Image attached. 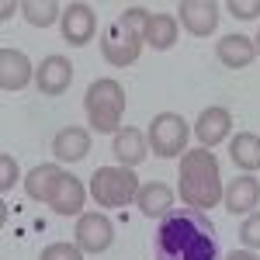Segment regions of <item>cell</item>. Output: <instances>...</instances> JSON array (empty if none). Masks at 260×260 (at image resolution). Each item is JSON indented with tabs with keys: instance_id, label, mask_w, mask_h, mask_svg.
<instances>
[{
	"instance_id": "1",
	"label": "cell",
	"mask_w": 260,
	"mask_h": 260,
	"mask_svg": "<svg viewBox=\"0 0 260 260\" xmlns=\"http://www.w3.org/2000/svg\"><path fill=\"white\" fill-rule=\"evenodd\" d=\"M153 257L156 260H219V236L208 212L198 208H174L163 215L153 233Z\"/></svg>"
},
{
	"instance_id": "2",
	"label": "cell",
	"mask_w": 260,
	"mask_h": 260,
	"mask_svg": "<svg viewBox=\"0 0 260 260\" xmlns=\"http://www.w3.org/2000/svg\"><path fill=\"white\" fill-rule=\"evenodd\" d=\"M177 194L187 208L208 212L212 205L222 201V177H219V160L212 149H187L180 156V180H177Z\"/></svg>"
},
{
	"instance_id": "3",
	"label": "cell",
	"mask_w": 260,
	"mask_h": 260,
	"mask_svg": "<svg viewBox=\"0 0 260 260\" xmlns=\"http://www.w3.org/2000/svg\"><path fill=\"white\" fill-rule=\"evenodd\" d=\"M83 108H87V118L94 132H118L121 111H125V87L118 80H94L83 94Z\"/></svg>"
},
{
	"instance_id": "4",
	"label": "cell",
	"mask_w": 260,
	"mask_h": 260,
	"mask_svg": "<svg viewBox=\"0 0 260 260\" xmlns=\"http://www.w3.org/2000/svg\"><path fill=\"white\" fill-rule=\"evenodd\" d=\"M139 177L132 174V167H98L94 180H90V194L104 208H121L132 205L139 194Z\"/></svg>"
},
{
	"instance_id": "5",
	"label": "cell",
	"mask_w": 260,
	"mask_h": 260,
	"mask_svg": "<svg viewBox=\"0 0 260 260\" xmlns=\"http://www.w3.org/2000/svg\"><path fill=\"white\" fill-rule=\"evenodd\" d=\"M187 121L180 118L177 111H163L149 121V149L160 160H177L187 153Z\"/></svg>"
},
{
	"instance_id": "6",
	"label": "cell",
	"mask_w": 260,
	"mask_h": 260,
	"mask_svg": "<svg viewBox=\"0 0 260 260\" xmlns=\"http://www.w3.org/2000/svg\"><path fill=\"white\" fill-rule=\"evenodd\" d=\"M101 52H104V59L111 62V66H132L142 52V39L132 35L121 21H111L108 31H104V39H101Z\"/></svg>"
},
{
	"instance_id": "7",
	"label": "cell",
	"mask_w": 260,
	"mask_h": 260,
	"mask_svg": "<svg viewBox=\"0 0 260 260\" xmlns=\"http://www.w3.org/2000/svg\"><path fill=\"white\" fill-rule=\"evenodd\" d=\"M115 243V225L104 212H87L77 219V246L83 253H104Z\"/></svg>"
},
{
	"instance_id": "8",
	"label": "cell",
	"mask_w": 260,
	"mask_h": 260,
	"mask_svg": "<svg viewBox=\"0 0 260 260\" xmlns=\"http://www.w3.org/2000/svg\"><path fill=\"white\" fill-rule=\"evenodd\" d=\"M62 39L70 45H87L94 39V28H98V18H94V7L90 4H66L62 11Z\"/></svg>"
},
{
	"instance_id": "9",
	"label": "cell",
	"mask_w": 260,
	"mask_h": 260,
	"mask_svg": "<svg viewBox=\"0 0 260 260\" xmlns=\"http://www.w3.org/2000/svg\"><path fill=\"white\" fill-rule=\"evenodd\" d=\"M177 11H180V24L198 39L212 35L215 24H219V4H212V0H184Z\"/></svg>"
},
{
	"instance_id": "10",
	"label": "cell",
	"mask_w": 260,
	"mask_h": 260,
	"mask_svg": "<svg viewBox=\"0 0 260 260\" xmlns=\"http://www.w3.org/2000/svg\"><path fill=\"white\" fill-rule=\"evenodd\" d=\"M35 83H39L42 94H49V98L62 94V90L73 83V62L66 59V56H45V59L39 62Z\"/></svg>"
},
{
	"instance_id": "11",
	"label": "cell",
	"mask_w": 260,
	"mask_h": 260,
	"mask_svg": "<svg viewBox=\"0 0 260 260\" xmlns=\"http://www.w3.org/2000/svg\"><path fill=\"white\" fill-rule=\"evenodd\" d=\"M35 80V70H31V62L24 52L18 49H4L0 52V90H24L28 83Z\"/></svg>"
},
{
	"instance_id": "12",
	"label": "cell",
	"mask_w": 260,
	"mask_h": 260,
	"mask_svg": "<svg viewBox=\"0 0 260 260\" xmlns=\"http://www.w3.org/2000/svg\"><path fill=\"white\" fill-rule=\"evenodd\" d=\"M136 205H139L142 215H149V219H163V215H170V212H174L177 194H174V187H170V184H163V180H149V184H142V187H139Z\"/></svg>"
},
{
	"instance_id": "13",
	"label": "cell",
	"mask_w": 260,
	"mask_h": 260,
	"mask_svg": "<svg viewBox=\"0 0 260 260\" xmlns=\"http://www.w3.org/2000/svg\"><path fill=\"white\" fill-rule=\"evenodd\" d=\"M229 128H233V115L225 111V108H205L194 121V136L205 149H212V146H219V142L229 139Z\"/></svg>"
},
{
	"instance_id": "14",
	"label": "cell",
	"mask_w": 260,
	"mask_h": 260,
	"mask_svg": "<svg viewBox=\"0 0 260 260\" xmlns=\"http://www.w3.org/2000/svg\"><path fill=\"white\" fill-rule=\"evenodd\" d=\"M225 208L233 212V215H246V212H253L260 205V184L257 177H250V174H243V177H233V184L225 187Z\"/></svg>"
},
{
	"instance_id": "15",
	"label": "cell",
	"mask_w": 260,
	"mask_h": 260,
	"mask_svg": "<svg viewBox=\"0 0 260 260\" xmlns=\"http://www.w3.org/2000/svg\"><path fill=\"white\" fill-rule=\"evenodd\" d=\"M111 153H115L118 167H139L149 153V142L139 128H118L115 139H111Z\"/></svg>"
},
{
	"instance_id": "16",
	"label": "cell",
	"mask_w": 260,
	"mask_h": 260,
	"mask_svg": "<svg viewBox=\"0 0 260 260\" xmlns=\"http://www.w3.org/2000/svg\"><path fill=\"white\" fill-rule=\"evenodd\" d=\"M62 177H66L62 167H56V163H39V167L24 177V191H28V198H31V201H45V205H49Z\"/></svg>"
},
{
	"instance_id": "17",
	"label": "cell",
	"mask_w": 260,
	"mask_h": 260,
	"mask_svg": "<svg viewBox=\"0 0 260 260\" xmlns=\"http://www.w3.org/2000/svg\"><path fill=\"white\" fill-rule=\"evenodd\" d=\"M87 149H90V132L80 128V125H66L62 132H56V139H52V153H56V160H66V163L83 160Z\"/></svg>"
},
{
	"instance_id": "18",
	"label": "cell",
	"mask_w": 260,
	"mask_h": 260,
	"mask_svg": "<svg viewBox=\"0 0 260 260\" xmlns=\"http://www.w3.org/2000/svg\"><path fill=\"white\" fill-rule=\"evenodd\" d=\"M215 56H219L222 66L243 70V66H250V62L257 59V45L246 39V35H225V39H219V45H215Z\"/></svg>"
},
{
	"instance_id": "19",
	"label": "cell",
	"mask_w": 260,
	"mask_h": 260,
	"mask_svg": "<svg viewBox=\"0 0 260 260\" xmlns=\"http://www.w3.org/2000/svg\"><path fill=\"white\" fill-rule=\"evenodd\" d=\"M83 201H87V191H83V184L73 174H66L59 180V187H56V194H52V212L56 215H83Z\"/></svg>"
},
{
	"instance_id": "20",
	"label": "cell",
	"mask_w": 260,
	"mask_h": 260,
	"mask_svg": "<svg viewBox=\"0 0 260 260\" xmlns=\"http://www.w3.org/2000/svg\"><path fill=\"white\" fill-rule=\"evenodd\" d=\"M229 156H233V163L240 167L243 174L260 170V136H253V132L233 136V142H229Z\"/></svg>"
},
{
	"instance_id": "21",
	"label": "cell",
	"mask_w": 260,
	"mask_h": 260,
	"mask_svg": "<svg viewBox=\"0 0 260 260\" xmlns=\"http://www.w3.org/2000/svg\"><path fill=\"white\" fill-rule=\"evenodd\" d=\"M142 42L149 45V49H170L174 42H177V18L174 14H149V24H146V35Z\"/></svg>"
},
{
	"instance_id": "22",
	"label": "cell",
	"mask_w": 260,
	"mask_h": 260,
	"mask_svg": "<svg viewBox=\"0 0 260 260\" xmlns=\"http://www.w3.org/2000/svg\"><path fill=\"white\" fill-rule=\"evenodd\" d=\"M62 4L56 0H28V4H21V14L28 24H35V28H49L52 21H62Z\"/></svg>"
},
{
	"instance_id": "23",
	"label": "cell",
	"mask_w": 260,
	"mask_h": 260,
	"mask_svg": "<svg viewBox=\"0 0 260 260\" xmlns=\"http://www.w3.org/2000/svg\"><path fill=\"white\" fill-rule=\"evenodd\" d=\"M39 260H83V250L77 243H49Z\"/></svg>"
},
{
	"instance_id": "24",
	"label": "cell",
	"mask_w": 260,
	"mask_h": 260,
	"mask_svg": "<svg viewBox=\"0 0 260 260\" xmlns=\"http://www.w3.org/2000/svg\"><path fill=\"white\" fill-rule=\"evenodd\" d=\"M240 240L246 250H260V212H250L240 225Z\"/></svg>"
},
{
	"instance_id": "25",
	"label": "cell",
	"mask_w": 260,
	"mask_h": 260,
	"mask_svg": "<svg viewBox=\"0 0 260 260\" xmlns=\"http://www.w3.org/2000/svg\"><path fill=\"white\" fill-rule=\"evenodd\" d=\"M118 21L132 31V35L142 39V35H146V24H149V11H146V7H128V11H121Z\"/></svg>"
},
{
	"instance_id": "26",
	"label": "cell",
	"mask_w": 260,
	"mask_h": 260,
	"mask_svg": "<svg viewBox=\"0 0 260 260\" xmlns=\"http://www.w3.org/2000/svg\"><path fill=\"white\" fill-rule=\"evenodd\" d=\"M18 177H21L18 174V160H14L11 153H4V156H0V191L7 194V191L18 184Z\"/></svg>"
},
{
	"instance_id": "27",
	"label": "cell",
	"mask_w": 260,
	"mask_h": 260,
	"mask_svg": "<svg viewBox=\"0 0 260 260\" xmlns=\"http://www.w3.org/2000/svg\"><path fill=\"white\" fill-rule=\"evenodd\" d=\"M225 11L240 21H253V18H260V0H229Z\"/></svg>"
},
{
	"instance_id": "28",
	"label": "cell",
	"mask_w": 260,
	"mask_h": 260,
	"mask_svg": "<svg viewBox=\"0 0 260 260\" xmlns=\"http://www.w3.org/2000/svg\"><path fill=\"white\" fill-rule=\"evenodd\" d=\"M14 11H21L18 4H11V0H7V4H0V18H4V21H11V18H14Z\"/></svg>"
},
{
	"instance_id": "29",
	"label": "cell",
	"mask_w": 260,
	"mask_h": 260,
	"mask_svg": "<svg viewBox=\"0 0 260 260\" xmlns=\"http://www.w3.org/2000/svg\"><path fill=\"white\" fill-rule=\"evenodd\" d=\"M225 260H260V257H257V253H250V250H233Z\"/></svg>"
},
{
	"instance_id": "30",
	"label": "cell",
	"mask_w": 260,
	"mask_h": 260,
	"mask_svg": "<svg viewBox=\"0 0 260 260\" xmlns=\"http://www.w3.org/2000/svg\"><path fill=\"white\" fill-rule=\"evenodd\" d=\"M253 45H257V52H260V35H257V42H253Z\"/></svg>"
}]
</instances>
